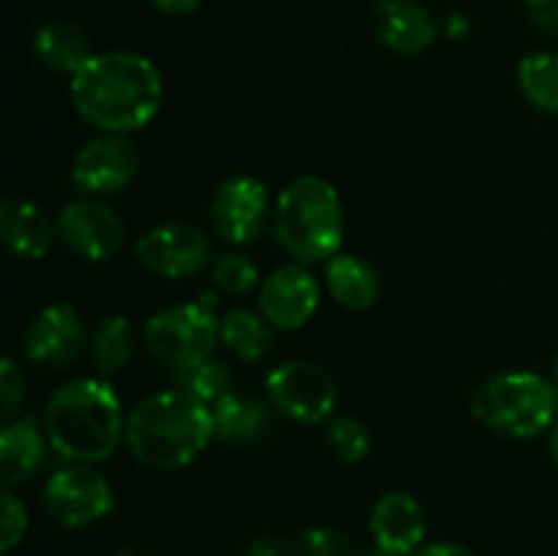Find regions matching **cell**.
I'll use <instances>...</instances> for the list:
<instances>
[{
    "mask_svg": "<svg viewBox=\"0 0 558 556\" xmlns=\"http://www.w3.org/2000/svg\"><path fill=\"white\" fill-rule=\"evenodd\" d=\"M0 516H3V523H0V551L11 554L27 532V507L20 496L11 494V488H5L3 496H0Z\"/></svg>",
    "mask_w": 558,
    "mask_h": 556,
    "instance_id": "cell-29",
    "label": "cell"
},
{
    "mask_svg": "<svg viewBox=\"0 0 558 556\" xmlns=\"http://www.w3.org/2000/svg\"><path fill=\"white\" fill-rule=\"evenodd\" d=\"M213 436V407L180 387L142 398L125 423V445L131 456L156 472H174L194 463Z\"/></svg>",
    "mask_w": 558,
    "mask_h": 556,
    "instance_id": "cell-2",
    "label": "cell"
},
{
    "mask_svg": "<svg viewBox=\"0 0 558 556\" xmlns=\"http://www.w3.org/2000/svg\"><path fill=\"white\" fill-rule=\"evenodd\" d=\"M0 398H3V423H9L16 418L25 398V374L11 354L0 363Z\"/></svg>",
    "mask_w": 558,
    "mask_h": 556,
    "instance_id": "cell-30",
    "label": "cell"
},
{
    "mask_svg": "<svg viewBox=\"0 0 558 556\" xmlns=\"http://www.w3.org/2000/svg\"><path fill=\"white\" fill-rule=\"evenodd\" d=\"M71 104L101 134H131L150 123L163 104V80L150 58L129 49L93 52L71 76Z\"/></svg>",
    "mask_w": 558,
    "mask_h": 556,
    "instance_id": "cell-1",
    "label": "cell"
},
{
    "mask_svg": "<svg viewBox=\"0 0 558 556\" xmlns=\"http://www.w3.org/2000/svg\"><path fill=\"white\" fill-rule=\"evenodd\" d=\"M412 556H474L466 545L458 543H425Z\"/></svg>",
    "mask_w": 558,
    "mask_h": 556,
    "instance_id": "cell-33",
    "label": "cell"
},
{
    "mask_svg": "<svg viewBox=\"0 0 558 556\" xmlns=\"http://www.w3.org/2000/svg\"><path fill=\"white\" fill-rule=\"evenodd\" d=\"M140 150L125 134H98L80 147L71 180L90 196H112L129 189L140 174Z\"/></svg>",
    "mask_w": 558,
    "mask_h": 556,
    "instance_id": "cell-10",
    "label": "cell"
},
{
    "mask_svg": "<svg viewBox=\"0 0 558 556\" xmlns=\"http://www.w3.org/2000/svg\"><path fill=\"white\" fill-rule=\"evenodd\" d=\"M292 551L298 548H292V543L281 534H259L248 545V556H289Z\"/></svg>",
    "mask_w": 558,
    "mask_h": 556,
    "instance_id": "cell-32",
    "label": "cell"
},
{
    "mask_svg": "<svg viewBox=\"0 0 558 556\" xmlns=\"http://www.w3.org/2000/svg\"><path fill=\"white\" fill-rule=\"evenodd\" d=\"M33 52L54 74L74 76L90 58L85 31L69 20H47L33 33Z\"/></svg>",
    "mask_w": 558,
    "mask_h": 556,
    "instance_id": "cell-20",
    "label": "cell"
},
{
    "mask_svg": "<svg viewBox=\"0 0 558 556\" xmlns=\"http://www.w3.org/2000/svg\"><path fill=\"white\" fill-rule=\"evenodd\" d=\"M58 238V221L47 216L36 202L5 196L0 205V240L20 259H44Z\"/></svg>",
    "mask_w": 558,
    "mask_h": 556,
    "instance_id": "cell-17",
    "label": "cell"
},
{
    "mask_svg": "<svg viewBox=\"0 0 558 556\" xmlns=\"http://www.w3.org/2000/svg\"><path fill=\"white\" fill-rule=\"evenodd\" d=\"M447 33H450L452 38L463 36V33H466V20H463L461 14H452V16H450V27H447Z\"/></svg>",
    "mask_w": 558,
    "mask_h": 556,
    "instance_id": "cell-35",
    "label": "cell"
},
{
    "mask_svg": "<svg viewBox=\"0 0 558 556\" xmlns=\"http://www.w3.org/2000/svg\"><path fill=\"white\" fill-rule=\"evenodd\" d=\"M276 327L265 319L262 314L248 309H232L221 319V343L240 358L243 363H256L265 358L276 343L272 336Z\"/></svg>",
    "mask_w": 558,
    "mask_h": 556,
    "instance_id": "cell-22",
    "label": "cell"
},
{
    "mask_svg": "<svg viewBox=\"0 0 558 556\" xmlns=\"http://www.w3.org/2000/svg\"><path fill=\"white\" fill-rule=\"evenodd\" d=\"M554 385H556V390H558V354H556V365H554Z\"/></svg>",
    "mask_w": 558,
    "mask_h": 556,
    "instance_id": "cell-37",
    "label": "cell"
},
{
    "mask_svg": "<svg viewBox=\"0 0 558 556\" xmlns=\"http://www.w3.org/2000/svg\"><path fill=\"white\" fill-rule=\"evenodd\" d=\"M87 330L71 303H49L38 311L22 336V352L33 365L58 371L85 352Z\"/></svg>",
    "mask_w": 558,
    "mask_h": 556,
    "instance_id": "cell-13",
    "label": "cell"
},
{
    "mask_svg": "<svg viewBox=\"0 0 558 556\" xmlns=\"http://www.w3.org/2000/svg\"><path fill=\"white\" fill-rule=\"evenodd\" d=\"M44 507L58 527L85 529L114 510V491L90 463H69L44 483Z\"/></svg>",
    "mask_w": 558,
    "mask_h": 556,
    "instance_id": "cell-8",
    "label": "cell"
},
{
    "mask_svg": "<svg viewBox=\"0 0 558 556\" xmlns=\"http://www.w3.org/2000/svg\"><path fill=\"white\" fill-rule=\"evenodd\" d=\"M272 232L278 245L300 265L336 256L343 243V202L336 185L319 174L294 178L278 194Z\"/></svg>",
    "mask_w": 558,
    "mask_h": 556,
    "instance_id": "cell-4",
    "label": "cell"
},
{
    "mask_svg": "<svg viewBox=\"0 0 558 556\" xmlns=\"http://www.w3.org/2000/svg\"><path fill=\"white\" fill-rule=\"evenodd\" d=\"M267 221V189L251 174H234L216 189L210 200V227L232 249L251 245Z\"/></svg>",
    "mask_w": 558,
    "mask_h": 556,
    "instance_id": "cell-11",
    "label": "cell"
},
{
    "mask_svg": "<svg viewBox=\"0 0 558 556\" xmlns=\"http://www.w3.org/2000/svg\"><path fill=\"white\" fill-rule=\"evenodd\" d=\"M548 447H550V458H554V463L558 467V420L554 423V428H550Z\"/></svg>",
    "mask_w": 558,
    "mask_h": 556,
    "instance_id": "cell-36",
    "label": "cell"
},
{
    "mask_svg": "<svg viewBox=\"0 0 558 556\" xmlns=\"http://www.w3.org/2000/svg\"><path fill=\"white\" fill-rule=\"evenodd\" d=\"M322 287L305 265H283L259 287V311L276 330L292 333L308 325L319 309Z\"/></svg>",
    "mask_w": 558,
    "mask_h": 556,
    "instance_id": "cell-14",
    "label": "cell"
},
{
    "mask_svg": "<svg viewBox=\"0 0 558 556\" xmlns=\"http://www.w3.org/2000/svg\"><path fill=\"white\" fill-rule=\"evenodd\" d=\"M131 354H134V330H131V322L123 314L104 316L90 338V358L96 363L98 374L109 376L114 371L125 368Z\"/></svg>",
    "mask_w": 558,
    "mask_h": 556,
    "instance_id": "cell-24",
    "label": "cell"
},
{
    "mask_svg": "<svg viewBox=\"0 0 558 556\" xmlns=\"http://www.w3.org/2000/svg\"><path fill=\"white\" fill-rule=\"evenodd\" d=\"M327 445H330L332 456L341 463H363L371 452V434L357 418H349V414H341V418H332L330 425H327Z\"/></svg>",
    "mask_w": 558,
    "mask_h": 556,
    "instance_id": "cell-26",
    "label": "cell"
},
{
    "mask_svg": "<svg viewBox=\"0 0 558 556\" xmlns=\"http://www.w3.org/2000/svg\"><path fill=\"white\" fill-rule=\"evenodd\" d=\"M161 14H172V16H183V14H194L196 9L202 5V0H153Z\"/></svg>",
    "mask_w": 558,
    "mask_h": 556,
    "instance_id": "cell-34",
    "label": "cell"
},
{
    "mask_svg": "<svg viewBox=\"0 0 558 556\" xmlns=\"http://www.w3.org/2000/svg\"><path fill=\"white\" fill-rule=\"evenodd\" d=\"M221 322L207 303H180L158 311L145 325V349L172 374L213 358Z\"/></svg>",
    "mask_w": 558,
    "mask_h": 556,
    "instance_id": "cell-6",
    "label": "cell"
},
{
    "mask_svg": "<svg viewBox=\"0 0 558 556\" xmlns=\"http://www.w3.org/2000/svg\"><path fill=\"white\" fill-rule=\"evenodd\" d=\"M213 420H216V436L229 445H251L262 439L270 425L265 403L234 390L213 403Z\"/></svg>",
    "mask_w": 558,
    "mask_h": 556,
    "instance_id": "cell-21",
    "label": "cell"
},
{
    "mask_svg": "<svg viewBox=\"0 0 558 556\" xmlns=\"http://www.w3.org/2000/svg\"><path fill=\"white\" fill-rule=\"evenodd\" d=\"M374 33L390 52L414 58L434 47L439 27L417 0H379L374 5Z\"/></svg>",
    "mask_w": 558,
    "mask_h": 556,
    "instance_id": "cell-16",
    "label": "cell"
},
{
    "mask_svg": "<svg viewBox=\"0 0 558 556\" xmlns=\"http://www.w3.org/2000/svg\"><path fill=\"white\" fill-rule=\"evenodd\" d=\"M123 403L101 376H80L49 396L44 434L49 447L71 463H101L125 439Z\"/></svg>",
    "mask_w": 558,
    "mask_h": 556,
    "instance_id": "cell-3",
    "label": "cell"
},
{
    "mask_svg": "<svg viewBox=\"0 0 558 556\" xmlns=\"http://www.w3.org/2000/svg\"><path fill=\"white\" fill-rule=\"evenodd\" d=\"M376 548L392 556H412L425 545V510L407 491H387L374 501L368 516Z\"/></svg>",
    "mask_w": 558,
    "mask_h": 556,
    "instance_id": "cell-15",
    "label": "cell"
},
{
    "mask_svg": "<svg viewBox=\"0 0 558 556\" xmlns=\"http://www.w3.org/2000/svg\"><path fill=\"white\" fill-rule=\"evenodd\" d=\"M58 238L85 262H107L125 243L123 218L101 200L69 202L58 213Z\"/></svg>",
    "mask_w": 558,
    "mask_h": 556,
    "instance_id": "cell-12",
    "label": "cell"
},
{
    "mask_svg": "<svg viewBox=\"0 0 558 556\" xmlns=\"http://www.w3.org/2000/svg\"><path fill=\"white\" fill-rule=\"evenodd\" d=\"M298 556H363V551L332 527H311L300 534Z\"/></svg>",
    "mask_w": 558,
    "mask_h": 556,
    "instance_id": "cell-28",
    "label": "cell"
},
{
    "mask_svg": "<svg viewBox=\"0 0 558 556\" xmlns=\"http://www.w3.org/2000/svg\"><path fill=\"white\" fill-rule=\"evenodd\" d=\"M325 281L332 300L349 311L374 309L381 294L376 267L365 262L363 256L349 254V251H338L336 256L325 262Z\"/></svg>",
    "mask_w": 558,
    "mask_h": 556,
    "instance_id": "cell-19",
    "label": "cell"
},
{
    "mask_svg": "<svg viewBox=\"0 0 558 556\" xmlns=\"http://www.w3.org/2000/svg\"><path fill=\"white\" fill-rule=\"evenodd\" d=\"M265 396L276 412L300 425H319L338 407V385L322 365L287 360L265 379Z\"/></svg>",
    "mask_w": 558,
    "mask_h": 556,
    "instance_id": "cell-7",
    "label": "cell"
},
{
    "mask_svg": "<svg viewBox=\"0 0 558 556\" xmlns=\"http://www.w3.org/2000/svg\"><path fill=\"white\" fill-rule=\"evenodd\" d=\"M134 254L145 270L161 278H191L205 270L213 259L210 240L202 229L183 221L158 223L147 229L134 245Z\"/></svg>",
    "mask_w": 558,
    "mask_h": 556,
    "instance_id": "cell-9",
    "label": "cell"
},
{
    "mask_svg": "<svg viewBox=\"0 0 558 556\" xmlns=\"http://www.w3.org/2000/svg\"><path fill=\"white\" fill-rule=\"evenodd\" d=\"M472 412L494 434L534 439L558 420V390L554 379L534 371H505L488 376L474 390Z\"/></svg>",
    "mask_w": 558,
    "mask_h": 556,
    "instance_id": "cell-5",
    "label": "cell"
},
{
    "mask_svg": "<svg viewBox=\"0 0 558 556\" xmlns=\"http://www.w3.org/2000/svg\"><path fill=\"white\" fill-rule=\"evenodd\" d=\"M518 87L537 112L558 114V52H532L518 63Z\"/></svg>",
    "mask_w": 558,
    "mask_h": 556,
    "instance_id": "cell-23",
    "label": "cell"
},
{
    "mask_svg": "<svg viewBox=\"0 0 558 556\" xmlns=\"http://www.w3.org/2000/svg\"><path fill=\"white\" fill-rule=\"evenodd\" d=\"M172 382L174 387L191 392V396L210 403V407L216 401H221L227 392H232V374L227 371V365L216 363L213 358L199 365H191L185 371H178V374H172Z\"/></svg>",
    "mask_w": 558,
    "mask_h": 556,
    "instance_id": "cell-25",
    "label": "cell"
},
{
    "mask_svg": "<svg viewBox=\"0 0 558 556\" xmlns=\"http://www.w3.org/2000/svg\"><path fill=\"white\" fill-rule=\"evenodd\" d=\"M526 11L539 31L558 38V0H526Z\"/></svg>",
    "mask_w": 558,
    "mask_h": 556,
    "instance_id": "cell-31",
    "label": "cell"
},
{
    "mask_svg": "<svg viewBox=\"0 0 558 556\" xmlns=\"http://www.w3.org/2000/svg\"><path fill=\"white\" fill-rule=\"evenodd\" d=\"M47 445V434L31 414L3 423V431H0V483L3 488H14V485L31 480L41 469Z\"/></svg>",
    "mask_w": 558,
    "mask_h": 556,
    "instance_id": "cell-18",
    "label": "cell"
},
{
    "mask_svg": "<svg viewBox=\"0 0 558 556\" xmlns=\"http://www.w3.org/2000/svg\"><path fill=\"white\" fill-rule=\"evenodd\" d=\"M213 283L227 294H248L262 287L259 267L243 254H223L213 262Z\"/></svg>",
    "mask_w": 558,
    "mask_h": 556,
    "instance_id": "cell-27",
    "label": "cell"
}]
</instances>
